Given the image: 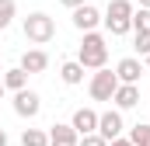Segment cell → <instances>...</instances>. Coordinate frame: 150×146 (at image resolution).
<instances>
[{
    "mask_svg": "<svg viewBox=\"0 0 150 146\" xmlns=\"http://www.w3.org/2000/svg\"><path fill=\"white\" fill-rule=\"evenodd\" d=\"M77 63H80L84 70H101V66L108 63V42H105V35L84 32V42H80V49H77Z\"/></svg>",
    "mask_w": 150,
    "mask_h": 146,
    "instance_id": "1",
    "label": "cell"
},
{
    "mask_svg": "<svg viewBox=\"0 0 150 146\" xmlns=\"http://www.w3.org/2000/svg\"><path fill=\"white\" fill-rule=\"evenodd\" d=\"M133 0H108L105 14H101V25L112 32V35H126L133 32Z\"/></svg>",
    "mask_w": 150,
    "mask_h": 146,
    "instance_id": "2",
    "label": "cell"
},
{
    "mask_svg": "<svg viewBox=\"0 0 150 146\" xmlns=\"http://www.w3.org/2000/svg\"><path fill=\"white\" fill-rule=\"evenodd\" d=\"M21 32L28 42H35V45H49L52 38H56V21L45 14V11H35V14H28L25 21H21Z\"/></svg>",
    "mask_w": 150,
    "mask_h": 146,
    "instance_id": "3",
    "label": "cell"
},
{
    "mask_svg": "<svg viewBox=\"0 0 150 146\" xmlns=\"http://www.w3.org/2000/svg\"><path fill=\"white\" fill-rule=\"evenodd\" d=\"M115 87H119V77H115V70H108V66L94 70L91 84H87V91H91V98H94V101H112Z\"/></svg>",
    "mask_w": 150,
    "mask_h": 146,
    "instance_id": "4",
    "label": "cell"
},
{
    "mask_svg": "<svg viewBox=\"0 0 150 146\" xmlns=\"http://www.w3.org/2000/svg\"><path fill=\"white\" fill-rule=\"evenodd\" d=\"M38 111H42V98L35 91H28V87L14 91V115L18 118H35Z\"/></svg>",
    "mask_w": 150,
    "mask_h": 146,
    "instance_id": "5",
    "label": "cell"
},
{
    "mask_svg": "<svg viewBox=\"0 0 150 146\" xmlns=\"http://www.w3.org/2000/svg\"><path fill=\"white\" fill-rule=\"evenodd\" d=\"M98 25H101V11H98L94 4L74 7V28H77V32H94Z\"/></svg>",
    "mask_w": 150,
    "mask_h": 146,
    "instance_id": "6",
    "label": "cell"
},
{
    "mask_svg": "<svg viewBox=\"0 0 150 146\" xmlns=\"http://www.w3.org/2000/svg\"><path fill=\"white\" fill-rule=\"evenodd\" d=\"M122 129H126V122H122V111H119V108H108V111L98 115V132H101L105 139L122 136Z\"/></svg>",
    "mask_w": 150,
    "mask_h": 146,
    "instance_id": "7",
    "label": "cell"
},
{
    "mask_svg": "<svg viewBox=\"0 0 150 146\" xmlns=\"http://www.w3.org/2000/svg\"><path fill=\"white\" fill-rule=\"evenodd\" d=\"M112 105H115L119 111L136 108V105H140V84H119L115 94H112Z\"/></svg>",
    "mask_w": 150,
    "mask_h": 146,
    "instance_id": "8",
    "label": "cell"
},
{
    "mask_svg": "<svg viewBox=\"0 0 150 146\" xmlns=\"http://www.w3.org/2000/svg\"><path fill=\"white\" fill-rule=\"evenodd\" d=\"M115 77H119V84H140V77H143V63H140L136 56H126V59L115 63Z\"/></svg>",
    "mask_w": 150,
    "mask_h": 146,
    "instance_id": "9",
    "label": "cell"
},
{
    "mask_svg": "<svg viewBox=\"0 0 150 146\" xmlns=\"http://www.w3.org/2000/svg\"><path fill=\"white\" fill-rule=\"evenodd\" d=\"M70 125L77 129V136H87V132H98V111L94 108H77Z\"/></svg>",
    "mask_w": 150,
    "mask_h": 146,
    "instance_id": "10",
    "label": "cell"
},
{
    "mask_svg": "<svg viewBox=\"0 0 150 146\" xmlns=\"http://www.w3.org/2000/svg\"><path fill=\"white\" fill-rule=\"evenodd\" d=\"M80 143V136H77L74 125H63V122H56L52 129H49V146H77Z\"/></svg>",
    "mask_w": 150,
    "mask_h": 146,
    "instance_id": "11",
    "label": "cell"
},
{
    "mask_svg": "<svg viewBox=\"0 0 150 146\" xmlns=\"http://www.w3.org/2000/svg\"><path fill=\"white\" fill-rule=\"evenodd\" d=\"M18 66L28 70V73H42V70H49V56H45V49H28Z\"/></svg>",
    "mask_w": 150,
    "mask_h": 146,
    "instance_id": "12",
    "label": "cell"
},
{
    "mask_svg": "<svg viewBox=\"0 0 150 146\" xmlns=\"http://www.w3.org/2000/svg\"><path fill=\"white\" fill-rule=\"evenodd\" d=\"M28 77H32V73L21 70V66H14V70H4V73H0V80H4V87H7V91H21V87H28Z\"/></svg>",
    "mask_w": 150,
    "mask_h": 146,
    "instance_id": "13",
    "label": "cell"
},
{
    "mask_svg": "<svg viewBox=\"0 0 150 146\" xmlns=\"http://www.w3.org/2000/svg\"><path fill=\"white\" fill-rule=\"evenodd\" d=\"M59 77H63V84L77 87V84H84V66H80L77 59H70V63H63V66H59Z\"/></svg>",
    "mask_w": 150,
    "mask_h": 146,
    "instance_id": "14",
    "label": "cell"
},
{
    "mask_svg": "<svg viewBox=\"0 0 150 146\" xmlns=\"http://www.w3.org/2000/svg\"><path fill=\"white\" fill-rule=\"evenodd\" d=\"M129 143L133 146H150V122H136L129 129Z\"/></svg>",
    "mask_w": 150,
    "mask_h": 146,
    "instance_id": "15",
    "label": "cell"
},
{
    "mask_svg": "<svg viewBox=\"0 0 150 146\" xmlns=\"http://www.w3.org/2000/svg\"><path fill=\"white\" fill-rule=\"evenodd\" d=\"M21 146H49V132L45 129H25L21 132Z\"/></svg>",
    "mask_w": 150,
    "mask_h": 146,
    "instance_id": "16",
    "label": "cell"
},
{
    "mask_svg": "<svg viewBox=\"0 0 150 146\" xmlns=\"http://www.w3.org/2000/svg\"><path fill=\"white\" fill-rule=\"evenodd\" d=\"M14 14H18V4H14V0H0V32H4V28H11Z\"/></svg>",
    "mask_w": 150,
    "mask_h": 146,
    "instance_id": "17",
    "label": "cell"
},
{
    "mask_svg": "<svg viewBox=\"0 0 150 146\" xmlns=\"http://www.w3.org/2000/svg\"><path fill=\"white\" fill-rule=\"evenodd\" d=\"M133 28H136V32H150V7L133 11Z\"/></svg>",
    "mask_w": 150,
    "mask_h": 146,
    "instance_id": "18",
    "label": "cell"
},
{
    "mask_svg": "<svg viewBox=\"0 0 150 146\" xmlns=\"http://www.w3.org/2000/svg\"><path fill=\"white\" fill-rule=\"evenodd\" d=\"M77 146H108V139H105L101 132H87V136H80Z\"/></svg>",
    "mask_w": 150,
    "mask_h": 146,
    "instance_id": "19",
    "label": "cell"
},
{
    "mask_svg": "<svg viewBox=\"0 0 150 146\" xmlns=\"http://www.w3.org/2000/svg\"><path fill=\"white\" fill-rule=\"evenodd\" d=\"M133 49H136L140 56H147V52H150V32H136V42H133Z\"/></svg>",
    "mask_w": 150,
    "mask_h": 146,
    "instance_id": "20",
    "label": "cell"
},
{
    "mask_svg": "<svg viewBox=\"0 0 150 146\" xmlns=\"http://www.w3.org/2000/svg\"><path fill=\"white\" fill-rule=\"evenodd\" d=\"M108 146H133L129 139H122V136H115V139H108Z\"/></svg>",
    "mask_w": 150,
    "mask_h": 146,
    "instance_id": "21",
    "label": "cell"
},
{
    "mask_svg": "<svg viewBox=\"0 0 150 146\" xmlns=\"http://www.w3.org/2000/svg\"><path fill=\"white\" fill-rule=\"evenodd\" d=\"M59 4H63V7H70V11H74V7H80V4H87V0H59Z\"/></svg>",
    "mask_w": 150,
    "mask_h": 146,
    "instance_id": "22",
    "label": "cell"
},
{
    "mask_svg": "<svg viewBox=\"0 0 150 146\" xmlns=\"http://www.w3.org/2000/svg\"><path fill=\"white\" fill-rule=\"evenodd\" d=\"M0 146H7V132L4 129H0Z\"/></svg>",
    "mask_w": 150,
    "mask_h": 146,
    "instance_id": "23",
    "label": "cell"
},
{
    "mask_svg": "<svg viewBox=\"0 0 150 146\" xmlns=\"http://www.w3.org/2000/svg\"><path fill=\"white\" fill-rule=\"evenodd\" d=\"M143 59H147V63H143V66H147V70H150V52H147V56H143Z\"/></svg>",
    "mask_w": 150,
    "mask_h": 146,
    "instance_id": "24",
    "label": "cell"
},
{
    "mask_svg": "<svg viewBox=\"0 0 150 146\" xmlns=\"http://www.w3.org/2000/svg\"><path fill=\"white\" fill-rule=\"evenodd\" d=\"M4 91H7V87H4V80H0V98H4Z\"/></svg>",
    "mask_w": 150,
    "mask_h": 146,
    "instance_id": "25",
    "label": "cell"
},
{
    "mask_svg": "<svg viewBox=\"0 0 150 146\" xmlns=\"http://www.w3.org/2000/svg\"><path fill=\"white\" fill-rule=\"evenodd\" d=\"M140 7H150V0H140Z\"/></svg>",
    "mask_w": 150,
    "mask_h": 146,
    "instance_id": "26",
    "label": "cell"
}]
</instances>
